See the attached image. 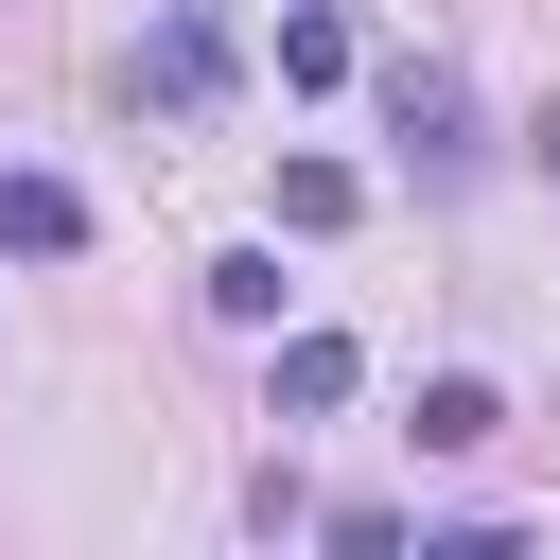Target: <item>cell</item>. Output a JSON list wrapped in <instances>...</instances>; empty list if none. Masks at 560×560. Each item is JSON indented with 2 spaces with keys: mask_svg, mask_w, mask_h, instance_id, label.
I'll return each instance as SVG.
<instances>
[{
  "mask_svg": "<svg viewBox=\"0 0 560 560\" xmlns=\"http://www.w3.org/2000/svg\"><path fill=\"white\" fill-rule=\"evenodd\" d=\"M350 210H368L350 158H280V228H350Z\"/></svg>",
  "mask_w": 560,
  "mask_h": 560,
  "instance_id": "8",
  "label": "cell"
},
{
  "mask_svg": "<svg viewBox=\"0 0 560 560\" xmlns=\"http://www.w3.org/2000/svg\"><path fill=\"white\" fill-rule=\"evenodd\" d=\"M280 298H298L280 245H228V262H210V315H228V332H280Z\"/></svg>",
  "mask_w": 560,
  "mask_h": 560,
  "instance_id": "6",
  "label": "cell"
},
{
  "mask_svg": "<svg viewBox=\"0 0 560 560\" xmlns=\"http://www.w3.org/2000/svg\"><path fill=\"white\" fill-rule=\"evenodd\" d=\"M402 438H420V455H490V438H508V385H472V368H438V385L402 402Z\"/></svg>",
  "mask_w": 560,
  "mask_h": 560,
  "instance_id": "4",
  "label": "cell"
},
{
  "mask_svg": "<svg viewBox=\"0 0 560 560\" xmlns=\"http://www.w3.org/2000/svg\"><path fill=\"white\" fill-rule=\"evenodd\" d=\"M350 385H368V350H350V332H280V385H262V420H332Z\"/></svg>",
  "mask_w": 560,
  "mask_h": 560,
  "instance_id": "3",
  "label": "cell"
},
{
  "mask_svg": "<svg viewBox=\"0 0 560 560\" xmlns=\"http://www.w3.org/2000/svg\"><path fill=\"white\" fill-rule=\"evenodd\" d=\"M280 88H350V18H332V0L280 18Z\"/></svg>",
  "mask_w": 560,
  "mask_h": 560,
  "instance_id": "7",
  "label": "cell"
},
{
  "mask_svg": "<svg viewBox=\"0 0 560 560\" xmlns=\"http://www.w3.org/2000/svg\"><path fill=\"white\" fill-rule=\"evenodd\" d=\"M385 140L420 158V192H455V175L490 158V140H472V88H455L438 52H402V70H385Z\"/></svg>",
  "mask_w": 560,
  "mask_h": 560,
  "instance_id": "1",
  "label": "cell"
},
{
  "mask_svg": "<svg viewBox=\"0 0 560 560\" xmlns=\"http://www.w3.org/2000/svg\"><path fill=\"white\" fill-rule=\"evenodd\" d=\"M210 88H228V35H210V18H192V0H175V18H158V35H140V105H158V122H192V105H210Z\"/></svg>",
  "mask_w": 560,
  "mask_h": 560,
  "instance_id": "2",
  "label": "cell"
},
{
  "mask_svg": "<svg viewBox=\"0 0 560 560\" xmlns=\"http://www.w3.org/2000/svg\"><path fill=\"white\" fill-rule=\"evenodd\" d=\"M542 175H560V105H542Z\"/></svg>",
  "mask_w": 560,
  "mask_h": 560,
  "instance_id": "9",
  "label": "cell"
},
{
  "mask_svg": "<svg viewBox=\"0 0 560 560\" xmlns=\"http://www.w3.org/2000/svg\"><path fill=\"white\" fill-rule=\"evenodd\" d=\"M0 245H18V262H70V245H88V192L18 158V175H0Z\"/></svg>",
  "mask_w": 560,
  "mask_h": 560,
  "instance_id": "5",
  "label": "cell"
}]
</instances>
